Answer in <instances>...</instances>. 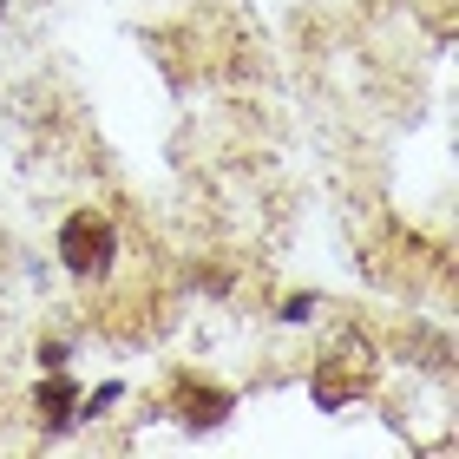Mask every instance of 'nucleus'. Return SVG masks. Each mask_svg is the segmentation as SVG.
Instances as JSON below:
<instances>
[{
    "label": "nucleus",
    "mask_w": 459,
    "mask_h": 459,
    "mask_svg": "<svg viewBox=\"0 0 459 459\" xmlns=\"http://www.w3.org/2000/svg\"><path fill=\"white\" fill-rule=\"evenodd\" d=\"M59 256H66L73 276H106L112 256H118L112 223L99 217V211H73V217H66V230H59Z\"/></svg>",
    "instance_id": "f257e3e1"
},
{
    "label": "nucleus",
    "mask_w": 459,
    "mask_h": 459,
    "mask_svg": "<svg viewBox=\"0 0 459 459\" xmlns=\"http://www.w3.org/2000/svg\"><path fill=\"white\" fill-rule=\"evenodd\" d=\"M368 368H374L368 342H348V348H335V354L322 361V374H316V401H322V407H342L348 394L368 381Z\"/></svg>",
    "instance_id": "f03ea898"
},
{
    "label": "nucleus",
    "mask_w": 459,
    "mask_h": 459,
    "mask_svg": "<svg viewBox=\"0 0 459 459\" xmlns=\"http://www.w3.org/2000/svg\"><path fill=\"white\" fill-rule=\"evenodd\" d=\"M73 407H79L73 381H59V374H53V381L39 387V420H47V427H66V420H73Z\"/></svg>",
    "instance_id": "7ed1b4c3"
},
{
    "label": "nucleus",
    "mask_w": 459,
    "mask_h": 459,
    "mask_svg": "<svg viewBox=\"0 0 459 459\" xmlns=\"http://www.w3.org/2000/svg\"><path fill=\"white\" fill-rule=\"evenodd\" d=\"M230 413V394H217V387H204V394H184V420L191 427H217Z\"/></svg>",
    "instance_id": "20e7f679"
},
{
    "label": "nucleus",
    "mask_w": 459,
    "mask_h": 459,
    "mask_svg": "<svg viewBox=\"0 0 459 459\" xmlns=\"http://www.w3.org/2000/svg\"><path fill=\"white\" fill-rule=\"evenodd\" d=\"M0 13H7V0H0Z\"/></svg>",
    "instance_id": "39448f33"
}]
</instances>
